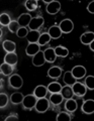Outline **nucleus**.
Masks as SVG:
<instances>
[{"label":"nucleus","instance_id":"obj_23","mask_svg":"<svg viewBox=\"0 0 94 121\" xmlns=\"http://www.w3.org/2000/svg\"><path fill=\"white\" fill-rule=\"evenodd\" d=\"M63 100H64V98L61 95V93H53V94H51L50 99H49L50 103H52L53 105H55V106L60 105L63 102Z\"/></svg>","mask_w":94,"mask_h":121},{"label":"nucleus","instance_id":"obj_19","mask_svg":"<svg viewBox=\"0 0 94 121\" xmlns=\"http://www.w3.org/2000/svg\"><path fill=\"white\" fill-rule=\"evenodd\" d=\"M40 51V47L37 43H28L25 48V54L28 56H33Z\"/></svg>","mask_w":94,"mask_h":121},{"label":"nucleus","instance_id":"obj_16","mask_svg":"<svg viewBox=\"0 0 94 121\" xmlns=\"http://www.w3.org/2000/svg\"><path fill=\"white\" fill-rule=\"evenodd\" d=\"M40 35V32L39 30H28L27 35H26L25 39H27L28 43H37Z\"/></svg>","mask_w":94,"mask_h":121},{"label":"nucleus","instance_id":"obj_38","mask_svg":"<svg viewBox=\"0 0 94 121\" xmlns=\"http://www.w3.org/2000/svg\"><path fill=\"white\" fill-rule=\"evenodd\" d=\"M87 11L89 13H91V14L94 13V1H91L87 5Z\"/></svg>","mask_w":94,"mask_h":121},{"label":"nucleus","instance_id":"obj_33","mask_svg":"<svg viewBox=\"0 0 94 121\" xmlns=\"http://www.w3.org/2000/svg\"><path fill=\"white\" fill-rule=\"evenodd\" d=\"M84 85L88 90H91V91L94 90V76H92V75L87 76L85 79Z\"/></svg>","mask_w":94,"mask_h":121},{"label":"nucleus","instance_id":"obj_11","mask_svg":"<svg viewBox=\"0 0 94 121\" xmlns=\"http://www.w3.org/2000/svg\"><path fill=\"white\" fill-rule=\"evenodd\" d=\"M32 65L36 66V67H42L46 64V60H45V56H44V52L40 51L39 52L32 56V60H31Z\"/></svg>","mask_w":94,"mask_h":121},{"label":"nucleus","instance_id":"obj_5","mask_svg":"<svg viewBox=\"0 0 94 121\" xmlns=\"http://www.w3.org/2000/svg\"><path fill=\"white\" fill-rule=\"evenodd\" d=\"M58 26L61 29L62 33H70L74 29V22L69 18H66V19H63L60 22Z\"/></svg>","mask_w":94,"mask_h":121},{"label":"nucleus","instance_id":"obj_24","mask_svg":"<svg viewBox=\"0 0 94 121\" xmlns=\"http://www.w3.org/2000/svg\"><path fill=\"white\" fill-rule=\"evenodd\" d=\"M55 54L57 56H60V58H66V56H69V50L65 47H62V45H58L54 48Z\"/></svg>","mask_w":94,"mask_h":121},{"label":"nucleus","instance_id":"obj_36","mask_svg":"<svg viewBox=\"0 0 94 121\" xmlns=\"http://www.w3.org/2000/svg\"><path fill=\"white\" fill-rule=\"evenodd\" d=\"M27 32H28L27 27H19L16 31V35L19 37V39H24V37H26V35H27Z\"/></svg>","mask_w":94,"mask_h":121},{"label":"nucleus","instance_id":"obj_18","mask_svg":"<svg viewBox=\"0 0 94 121\" xmlns=\"http://www.w3.org/2000/svg\"><path fill=\"white\" fill-rule=\"evenodd\" d=\"M49 35L53 39H58L62 36V31L58 25H53L49 28Z\"/></svg>","mask_w":94,"mask_h":121},{"label":"nucleus","instance_id":"obj_40","mask_svg":"<svg viewBox=\"0 0 94 121\" xmlns=\"http://www.w3.org/2000/svg\"><path fill=\"white\" fill-rule=\"evenodd\" d=\"M2 35H3V31H2V29H1V28H0V37H1V36H2Z\"/></svg>","mask_w":94,"mask_h":121},{"label":"nucleus","instance_id":"obj_28","mask_svg":"<svg viewBox=\"0 0 94 121\" xmlns=\"http://www.w3.org/2000/svg\"><path fill=\"white\" fill-rule=\"evenodd\" d=\"M0 72H1L2 75L4 76H10L13 73V67L8 65L6 63H3L0 65Z\"/></svg>","mask_w":94,"mask_h":121},{"label":"nucleus","instance_id":"obj_1","mask_svg":"<svg viewBox=\"0 0 94 121\" xmlns=\"http://www.w3.org/2000/svg\"><path fill=\"white\" fill-rule=\"evenodd\" d=\"M49 107H50V101L46 97H44V98H40V99L36 100L33 109L39 113H45L48 111Z\"/></svg>","mask_w":94,"mask_h":121},{"label":"nucleus","instance_id":"obj_12","mask_svg":"<svg viewBox=\"0 0 94 121\" xmlns=\"http://www.w3.org/2000/svg\"><path fill=\"white\" fill-rule=\"evenodd\" d=\"M44 56L45 60H46V63H50V64H53L57 59V56H56L53 48H49L46 51H44Z\"/></svg>","mask_w":94,"mask_h":121},{"label":"nucleus","instance_id":"obj_39","mask_svg":"<svg viewBox=\"0 0 94 121\" xmlns=\"http://www.w3.org/2000/svg\"><path fill=\"white\" fill-rule=\"evenodd\" d=\"M89 47H90V50H91L92 52H94V41H92V43L89 44Z\"/></svg>","mask_w":94,"mask_h":121},{"label":"nucleus","instance_id":"obj_26","mask_svg":"<svg viewBox=\"0 0 94 121\" xmlns=\"http://www.w3.org/2000/svg\"><path fill=\"white\" fill-rule=\"evenodd\" d=\"M22 99H23V95H22V93H19V92H14V93H12L10 95V98H9L10 102L13 105L21 104Z\"/></svg>","mask_w":94,"mask_h":121},{"label":"nucleus","instance_id":"obj_15","mask_svg":"<svg viewBox=\"0 0 94 121\" xmlns=\"http://www.w3.org/2000/svg\"><path fill=\"white\" fill-rule=\"evenodd\" d=\"M80 41L82 44L89 45L90 43L94 41V32L93 31H86L80 36Z\"/></svg>","mask_w":94,"mask_h":121},{"label":"nucleus","instance_id":"obj_34","mask_svg":"<svg viewBox=\"0 0 94 121\" xmlns=\"http://www.w3.org/2000/svg\"><path fill=\"white\" fill-rule=\"evenodd\" d=\"M9 98L7 96V94L5 93H0V109L5 108L7 104H8Z\"/></svg>","mask_w":94,"mask_h":121},{"label":"nucleus","instance_id":"obj_25","mask_svg":"<svg viewBox=\"0 0 94 121\" xmlns=\"http://www.w3.org/2000/svg\"><path fill=\"white\" fill-rule=\"evenodd\" d=\"M76 81L77 80L73 77V75H72V73H71V71L65 72V74H64V76H63V82L65 83L66 85L72 86V85H74V83L76 82Z\"/></svg>","mask_w":94,"mask_h":121},{"label":"nucleus","instance_id":"obj_6","mask_svg":"<svg viewBox=\"0 0 94 121\" xmlns=\"http://www.w3.org/2000/svg\"><path fill=\"white\" fill-rule=\"evenodd\" d=\"M47 12L51 15L57 14L60 10H61V3L56 0H52L47 4Z\"/></svg>","mask_w":94,"mask_h":121},{"label":"nucleus","instance_id":"obj_2","mask_svg":"<svg viewBox=\"0 0 94 121\" xmlns=\"http://www.w3.org/2000/svg\"><path fill=\"white\" fill-rule=\"evenodd\" d=\"M36 98L33 94H28L26 96H23V99H22V107L26 110H31V109L35 108L36 102Z\"/></svg>","mask_w":94,"mask_h":121},{"label":"nucleus","instance_id":"obj_35","mask_svg":"<svg viewBox=\"0 0 94 121\" xmlns=\"http://www.w3.org/2000/svg\"><path fill=\"white\" fill-rule=\"evenodd\" d=\"M8 30L10 32H12V33H16V31L18 30V28L20 27L19 26V24L17 23V21L16 20H11V22L8 24Z\"/></svg>","mask_w":94,"mask_h":121},{"label":"nucleus","instance_id":"obj_10","mask_svg":"<svg viewBox=\"0 0 94 121\" xmlns=\"http://www.w3.org/2000/svg\"><path fill=\"white\" fill-rule=\"evenodd\" d=\"M31 18L32 17L29 13H22L18 16L16 21H17V23L19 24L20 27H27L29 22H31Z\"/></svg>","mask_w":94,"mask_h":121},{"label":"nucleus","instance_id":"obj_32","mask_svg":"<svg viewBox=\"0 0 94 121\" xmlns=\"http://www.w3.org/2000/svg\"><path fill=\"white\" fill-rule=\"evenodd\" d=\"M56 120L57 121H71L72 120V116H71L68 112L63 111V112H60L57 115Z\"/></svg>","mask_w":94,"mask_h":121},{"label":"nucleus","instance_id":"obj_27","mask_svg":"<svg viewBox=\"0 0 94 121\" xmlns=\"http://www.w3.org/2000/svg\"><path fill=\"white\" fill-rule=\"evenodd\" d=\"M48 92H50L51 94L53 93H60V91L62 89V85L59 82H52L47 86Z\"/></svg>","mask_w":94,"mask_h":121},{"label":"nucleus","instance_id":"obj_4","mask_svg":"<svg viewBox=\"0 0 94 121\" xmlns=\"http://www.w3.org/2000/svg\"><path fill=\"white\" fill-rule=\"evenodd\" d=\"M73 90V94L76 95L77 97H83L86 95V92H87V88L85 87L84 84H82L80 82H75L74 85L71 86Z\"/></svg>","mask_w":94,"mask_h":121},{"label":"nucleus","instance_id":"obj_30","mask_svg":"<svg viewBox=\"0 0 94 121\" xmlns=\"http://www.w3.org/2000/svg\"><path fill=\"white\" fill-rule=\"evenodd\" d=\"M11 22V17L8 13L3 12L0 14V24L3 26H8V24Z\"/></svg>","mask_w":94,"mask_h":121},{"label":"nucleus","instance_id":"obj_7","mask_svg":"<svg viewBox=\"0 0 94 121\" xmlns=\"http://www.w3.org/2000/svg\"><path fill=\"white\" fill-rule=\"evenodd\" d=\"M71 73H72L73 77L76 79V80H80V79H83L85 76H86V69L84 66H81V65H78V66H75L72 71H71Z\"/></svg>","mask_w":94,"mask_h":121},{"label":"nucleus","instance_id":"obj_31","mask_svg":"<svg viewBox=\"0 0 94 121\" xmlns=\"http://www.w3.org/2000/svg\"><path fill=\"white\" fill-rule=\"evenodd\" d=\"M37 1L36 0H26L24 2V6L25 8L28 11H35L37 8Z\"/></svg>","mask_w":94,"mask_h":121},{"label":"nucleus","instance_id":"obj_3","mask_svg":"<svg viewBox=\"0 0 94 121\" xmlns=\"http://www.w3.org/2000/svg\"><path fill=\"white\" fill-rule=\"evenodd\" d=\"M8 84L13 89H20L22 85H23V80L18 74H13L10 75L8 79Z\"/></svg>","mask_w":94,"mask_h":121},{"label":"nucleus","instance_id":"obj_41","mask_svg":"<svg viewBox=\"0 0 94 121\" xmlns=\"http://www.w3.org/2000/svg\"><path fill=\"white\" fill-rule=\"evenodd\" d=\"M1 88H2V80L0 79V89H1Z\"/></svg>","mask_w":94,"mask_h":121},{"label":"nucleus","instance_id":"obj_9","mask_svg":"<svg viewBox=\"0 0 94 121\" xmlns=\"http://www.w3.org/2000/svg\"><path fill=\"white\" fill-rule=\"evenodd\" d=\"M81 111L85 113V114H92L94 112V100L93 99L85 100L81 106Z\"/></svg>","mask_w":94,"mask_h":121},{"label":"nucleus","instance_id":"obj_29","mask_svg":"<svg viewBox=\"0 0 94 121\" xmlns=\"http://www.w3.org/2000/svg\"><path fill=\"white\" fill-rule=\"evenodd\" d=\"M51 37L49 35L48 32H45V33H42V35H40V39L37 40V44L40 45V47H44V45L48 44L51 41Z\"/></svg>","mask_w":94,"mask_h":121},{"label":"nucleus","instance_id":"obj_20","mask_svg":"<svg viewBox=\"0 0 94 121\" xmlns=\"http://www.w3.org/2000/svg\"><path fill=\"white\" fill-rule=\"evenodd\" d=\"M78 108V104H77V101L74 100L73 98L71 99H67L66 100V103H65V109L67 112H70V113H73L77 110Z\"/></svg>","mask_w":94,"mask_h":121},{"label":"nucleus","instance_id":"obj_17","mask_svg":"<svg viewBox=\"0 0 94 121\" xmlns=\"http://www.w3.org/2000/svg\"><path fill=\"white\" fill-rule=\"evenodd\" d=\"M18 62V56L15 52H7L4 56V63L8 64L10 66H15Z\"/></svg>","mask_w":94,"mask_h":121},{"label":"nucleus","instance_id":"obj_13","mask_svg":"<svg viewBox=\"0 0 94 121\" xmlns=\"http://www.w3.org/2000/svg\"><path fill=\"white\" fill-rule=\"evenodd\" d=\"M62 76V69L58 66H54L49 69L48 71V77L49 78H52V79H55L57 80L60 77Z\"/></svg>","mask_w":94,"mask_h":121},{"label":"nucleus","instance_id":"obj_8","mask_svg":"<svg viewBox=\"0 0 94 121\" xmlns=\"http://www.w3.org/2000/svg\"><path fill=\"white\" fill-rule=\"evenodd\" d=\"M45 23V19L40 16H36V17H32L31 22L28 24V28L31 30H39Z\"/></svg>","mask_w":94,"mask_h":121},{"label":"nucleus","instance_id":"obj_22","mask_svg":"<svg viewBox=\"0 0 94 121\" xmlns=\"http://www.w3.org/2000/svg\"><path fill=\"white\" fill-rule=\"evenodd\" d=\"M60 93H61V95L63 96L64 99H71V98H73L74 94H73V90H72V87L71 86H64L62 87L61 91H60Z\"/></svg>","mask_w":94,"mask_h":121},{"label":"nucleus","instance_id":"obj_14","mask_svg":"<svg viewBox=\"0 0 94 121\" xmlns=\"http://www.w3.org/2000/svg\"><path fill=\"white\" fill-rule=\"evenodd\" d=\"M33 95L36 96V99H40V98H44L47 96L48 94V89L46 86H43V85H39L36 86L35 90H33Z\"/></svg>","mask_w":94,"mask_h":121},{"label":"nucleus","instance_id":"obj_37","mask_svg":"<svg viewBox=\"0 0 94 121\" xmlns=\"http://www.w3.org/2000/svg\"><path fill=\"white\" fill-rule=\"evenodd\" d=\"M17 120H18V115L17 114L9 115L5 118V121H17Z\"/></svg>","mask_w":94,"mask_h":121},{"label":"nucleus","instance_id":"obj_21","mask_svg":"<svg viewBox=\"0 0 94 121\" xmlns=\"http://www.w3.org/2000/svg\"><path fill=\"white\" fill-rule=\"evenodd\" d=\"M2 48L6 52H15V51H16L15 43L12 40H9V39H6V40L3 41Z\"/></svg>","mask_w":94,"mask_h":121}]
</instances>
